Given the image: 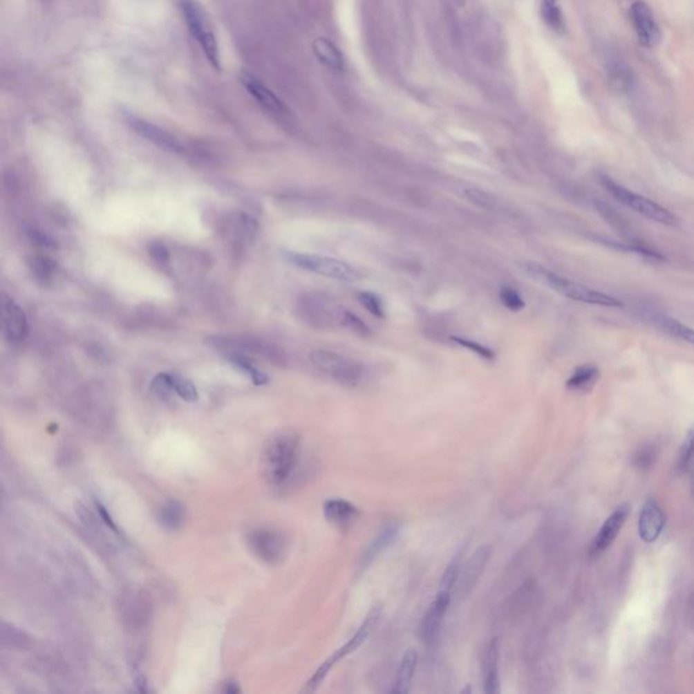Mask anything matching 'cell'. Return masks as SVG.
I'll return each mask as SVG.
<instances>
[{
	"label": "cell",
	"instance_id": "7",
	"mask_svg": "<svg viewBox=\"0 0 694 694\" xmlns=\"http://www.w3.org/2000/svg\"><path fill=\"white\" fill-rule=\"evenodd\" d=\"M380 619V608L379 606H373L372 610L368 613L365 621L362 623V625L358 628V630L354 633V636L351 639H348L346 643L339 648L328 659L326 660L313 674L311 677V679L307 682L306 688L303 689V692L306 693H311V692H315L317 689V686L321 684V681L326 678V675L328 674V671L339 662V660L346 658L347 655H350L351 653H354L355 650L359 648V646L368 639L371 630L376 626L377 621Z\"/></svg>",
	"mask_w": 694,
	"mask_h": 694
},
{
	"label": "cell",
	"instance_id": "40",
	"mask_svg": "<svg viewBox=\"0 0 694 694\" xmlns=\"http://www.w3.org/2000/svg\"><path fill=\"white\" fill-rule=\"evenodd\" d=\"M132 675H133V682L136 685V689L139 691L140 693H147L148 692L147 678H145V675L142 674V671L140 670L139 667H133L132 668Z\"/></svg>",
	"mask_w": 694,
	"mask_h": 694
},
{
	"label": "cell",
	"instance_id": "8",
	"mask_svg": "<svg viewBox=\"0 0 694 694\" xmlns=\"http://www.w3.org/2000/svg\"><path fill=\"white\" fill-rule=\"evenodd\" d=\"M248 547L252 554L269 564H276L286 551L285 536L270 527H259L251 530L247 538Z\"/></svg>",
	"mask_w": 694,
	"mask_h": 694
},
{
	"label": "cell",
	"instance_id": "12",
	"mask_svg": "<svg viewBox=\"0 0 694 694\" xmlns=\"http://www.w3.org/2000/svg\"><path fill=\"white\" fill-rule=\"evenodd\" d=\"M451 601V591L441 589L427 608L420 624V636L426 643L431 644L437 640Z\"/></svg>",
	"mask_w": 694,
	"mask_h": 694
},
{
	"label": "cell",
	"instance_id": "3",
	"mask_svg": "<svg viewBox=\"0 0 694 694\" xmlns=\"http://www.w3.org/2000/svg\"><path fill=\"white\" fill-rule=\"evenodd\" d=\"M179 8L190 35L203 49L209 64L216 71L221 70L220 48L203 6L197 0H179Z\"/></svg>",
	"mask_w": 694,
	"mask_h": 694
},
{
	"label": "cell",
	"instance_id": "18",
	"mask_svg": "<svg viewBox=\"0 0 694 694\" xmlns=\"http://www.w3.org/2000/svg\"><path fill=\"white\" fill-rule=\"evenodd\" d=\"M499 647L498 640L491 639L486 646L483 657V679L485 692L487 694H496L499 689Z\"/></svg>",
	"mask_w": 694,
	"mask_h": 694
},
{
	"label": "cell",
	"instance_id": "35",
	"mask_svg": "<svg viewBox=\"0 0 694 694\" xmlns=\"http://www.w3.org/2000/svg\"><path fill=\"white\" fill-rule=\"evenodd\" d=\"M451 341L454 344H457L458 346L464 347V348L475 353L476 355H479L480 358L487 359V361H492L495 358V353L485 345H480L479 342H475V341H471L467 338H460V337H451Z\"/></svg>",
	"mask_w": 694,
	"mask_h": 694
},
{
	"label": "cell",
	"instance_id": "13",
	"mask_svg": "<svg viewBox=\"0 0 694 694\" xmlns=\"http://www.w3.org/2000/svg\"><path fill=\"white\" fill-rule=\"evenodd\" d=\"M630 18L639 41L647 46H655L660 39V30L651 8L644 1L630 6Z\"/></svg>",
	"mask_w": 694,
	"mask_h": 694
},
{
	"label": "cell",
	"instance_id": "28",
	"mask_svg": "<svg viewBox=\"0 0 694 694\" xmlns=\"http://www.w3.org/2000/svg\"><path fill=\"white\" fill-rule=\"evenodd\" d=\"M660 328L667 332L668 335L674 337V338H678L681 341H685L686 344L692 345L694 346V330L691 328L689 326L686 324H682L681 321H678L677 319H673V317H667V316H662L659 320Z\"/></svg>",
	"mask_w": 694,
	"mask_h": 694
},
{
	"label": "cell",
	"instance_id": "29",
	"mask_svg": "<svg viewBox=\"0 0 694 694\" xmlns=\"http://www.w3.org/2000/svg\"><path fill=\"white\" fill-rule=\"evenodd\" d=\"M171 380H173L174 391L180 399H183L185 402H189V403H194L198 400L197 388L190 380H187L179 375H171Z\"/></svg>",
	"mask_w": 694,
	"mask_h": 694
},
{
	"label": "cell",
	"instance_id": "27",
	"mask_svg": "<svg viewBox=\"0 0 694 694\" xmlns=\"http://www.w3.org/2000/svg\"><path fill=\"white\" fill-rule=\"evenodd\" d=\"M399 525H389L386 526L384 530H382V533L377 536V538L375 541H372V544L369 545L368 551L365 552V563H371L373 559H376L377 556L382 554L384 550H386L388 545L392 544V541L396 538L397 533H399Z\"/></svg>",
	"mask_w": 694,
	"mask_h": 694
},
{
	"label": "cell",
	"instance_id": "19",
	"mask_svg": "<svg viewBox=\"0 0 694 694\" xmlns=\"http://www.w3.org/2000/svg\"><path fill=\"white\" fill-rule=\"evenodd\" d=\"M323 513L330 523L345 527L358 517V509L341 498H331L323 503Z\"/></svg>",
	"mask_w": 694,
	"mask_h": 694
},
{
	"label": "cell",
	"instance_id": "23",
	"mask_svg": "<svg viewBox=\"0 0 694 694\" xmlns=\"http://www.w3.org/2000/svg\"><path fill=\"white\" fill-rule=\"evenodd\" d=\"M313 52L319 62L332 70L344 68V57L338 48L327 38H317L313 42Z\"/></svg>",
	"mask_w": 694,
	"mask_h": 694
},
{
	"label": "cell",
	"instance_id": "4",
	"mask_svg": "<svg viewBox=\"0 0 694 694\" xmlns=\"http://www.w3.org/2000/svg\"><path fill=\"white\" fill-rule=\"evenodd\" d=\"M601 183L615 200H617L626 208L632 209V210L640 213L641 216H644L650 220H654L660 224H664V225H677L678 224V218L673 212H670L668 209L663 208L655 201H653L641 194L633 193L632 190L626 189L623 185L615 182L612 178L601 176Z\"/></svg>",
	"mask_w": 694,
	"mask_h": 694
},
{
	"label": "cell",
	"instance_id": "39",
	"mask_svg": "<svg viewBox=\"0 0 694 694\" xmlns=\"http://www.w3.org/2000/svg\"><path fill=\"white\" fill-rule=\"evenodd\" d=\"M95 509H97V513H98L100 518H101V520L104 522V525H106V526H107L111 532H114L115 534H120L121 532H120L118 526L115 525V522L113 520L111 516L109 514V512L106 510V507H104V505H102L101 502H97V500H95Z\"/></svg>",
	"mask_w": 694,
	"mask_h": 694
},
{
	"label": "cell",
	"instance_id": "5",
	"mask_svg": "<svg viewBox=\"0 0 694 694\" xmlns=\"http://www.w3.org/2000/svg\"><path fill=\"white\" fill-rule=\"evenodd\" d=\"M285 258L296 268L310 273H315L317 276L332 278L344 282H355L361 278L359 272L355 268H353L350 263L341 259L317 254L296 252V251H286Z\"/></svg>",
	"mask_w": 694,
	"mask_h": 694
},
{
	"label": "cell",
	"instance_id": "20",
	"mask_svg": "<svg viewBox=\"0 0 694 694\" xmlns=\"http://www.w3.org/2000/svg\"><path fill=\"white\" fill-rule=\"evenodd\" d=\"M605 68H606L608 76L610 79V83L613 84L615 88H617L619 91H623V93H626L632 88L633 75L630 72L629 66L625 63L621 57H617V56L606 57Z\"/></svg>",
	"mask_w": 694,
	"mask_h": 694
},
{
	"label": "cell",
	"instance_id": "17",
	"mask_svg": "<svg viewBox=\"0 0 694 694\" xmlns=\"http://www.w3.org/2000/svg\"><path fill=\"white\" fill-rule=\"evenodd\" d=\"M666 525V516L659 506V503L650 498L643 505L640 517H639V534L643 541L654 543L659 538Z\"/></svg>",
	"mask_w": 694,
	"mask_h": 694
},
{
	"label": "cell",
	"instance_id": "36",
	"mask_svg": "<svg viewBox=\"0 0 694 694\" xmlns=\"http://www.w3.org/2000/svg\"><path fill=\"white\" fill-rule=\"evenodd\" d=\"M153 392L162 399H170L175 393L171 380V373H160L152 382Z\"/></svg>",
	"mask_w": 694,
	"mask_h": 694
},
{
	"label": "cell",
	"instance_id": "38",
	"mask_svg": "<svg viewBox=\"0 0 694 694\" xmlns=\"http://www.w3.org/2000/svg\"><path fill=\"white\" fill-rule=\"evenodd\" d=\"M342 324H345L347 327H350L351 330L359 332V334H368L369 332V328L366 327V324L354 313L348 312V311H345L344 313V320H342Z\"/></svg>",
	"mask_w": 694,
	"mask_h": 694
},
{
	"label": "cell",
	"instance_id": "31",
	"mask_svg": "<svg viewBox=\"0 0 694 694\" xmlns=\"http://www.w3.org/2000/svg\"><path fill=\"white\" fill-rule=\"evenodd\" d=\"M694 460V427L688 433L682 447H681V451H679V454H678V462H677V468L679 472H685L689 469V467L692 465Z\"/></svg>",
	"mask_w": 694,
	"mask_h": 694
},
{
	"label": "cell",
	"instance_id": "21",
	"mask_svg": "<svg viewBox=\"0 0 694 694\" xmlns=\"http://www.w3.org/2000/svg\"><path fill=\"white\" fill-rule=\"evenodd\" d=\"M418 654L414 648H410L404 653L403 658L400 660L399 670H397V677L393 685L392 692L395 693H407L411 688L413 678L415 675L417 670Z\"/></svg>",
	"mask_w": 694,
	"mask_h": 694
},
{
	"label": "cell",
	"instance_id": "22",
	"mask_svg": "<svg viewBox=\"0 0 694 694\" xmlns=\"http://www.w3.org/2000/svg\"><path fill=\"white\" fill-rule=\"evenodd\" d=\"M601 372L592 364H585L578 366L570 379L565 382L567 388L574 392H589L599 380Z\"/></svg>",
	"mask_w": 694,
	"mask_h": 694
},
{
	"label": "cell",
	"instance_id": "10",
	"mask_svg": "<svg viewBox=\"0 0 694 694\" xmlns=\"http://www.w3.org/2000/svg\"><path fill=\"white\" fill-rule=\"evenodd\" d=\"M125 121L135 133H138L142 139L148 140L149 142L155 144L160 149L171 153H179L183 151L180 141L176 139L173 133L158 126L156 124L140 118L132 113H125Z\"/></svg>",
	"mask_w": 694,
	"mask_h": 694
},
{
	"label": "cell",
	"instance_id": "26",
	"mask_svg": "<svg viewBox=\"0 0 694 694\" xmlns=\"http://www.w3.org/2000/svg\"><path fill=\"white\" fill-rule=\"evenodd\" d=\"M228 359L231 361V364L235 368H238L239 371L245 373L255 385H266L269 382L268 375L265 372H262L261 369H258L255 366V364H252L251 359L242 353H229Z\"/></svg>",
	"mask_w": 694,
	"mask_h": 694
},
{
	"label": "cell",
	"instance_id": "6",
	"mask_svg": "<svg viewBox=\"0 0 694 694\" xmlns=\"http://www.w3.org/2000/svg\"><path fill=\"white\" fill-rule=\"evenodd\" d=\"M315 368L342 385L355 386L364 376V366L344 354L330 350H315L310 355Z\"/></svg>",
	"mask_w": 694,
	"mask_h": 694
},
{
	"label": "cell",
	"instance_id": "15",
	"mask_svg": "<svg viewBox=\"0 0 694 694\" xmlns=\"http://www.w3.org/2000/svg\"><path fill=\"white\" fill-rule=\"evenodd\" d=\"M300 312L303 313V317L313 326L324 327V326H332L335 320H341L342 323L345 311H338L331 301H327L323 297L308 296L301 300Z\"/></svg>",
	"mask_w": 694,
	"mask_h": 694
},
{
	"label": "cell",
	"instance_id": "2",
	"mask_svg": "<svg viewBox=\"0 0 694 694\" xmlns=\"http://www.w3.org/2000/svg\"><path fill=\"white\" fill-rule=\"evenodd\" d=\"M526 272L533 279L551 288L552 290H555L559 294H561L567 299L581 301L585 304H591V306L608 307V308H623L624 307V303L621 300H619L610 294L594 290V289H591L589 286H585L582 283H578V282L561 277L554 272L543 268L541 265L527 263Z\"/></svg>",
	"mask_w": 694,
	"mask_h": 694
},
{
	"label": "cell",
	"instance_id": "37",
	"mask_svg": "<svg viewBox=\"0 0 694 694\" xmlns=\"http://www.w3.org/2000/svg\"><path fill=\"white\" fill-rule=\"evenodd\" d=\"M460 570H461V557H460V555L454 556L453 560L449 563V565H448L444 576H442V581H441V589L442 590L451 591L454 589L457 578H458V574H460Z\"/></svg>",
	"mask_w": 694,
	"mask_h": 694
},
{
	"label": "cell",
	"instance_id": "25",
	"mask_svg": "<svg viewBox=\"0 0 694 694\" xmlns=\"http://www.w3.org/2000/svg\"><path fill=\"white\" fill-rule=\"evenodd\" d=\"M29 268L32 270V274L35 276V281L39 282L41 285H50L55 282L59 273L57 263L45 256V255H35L30 259Z\"/></svg>",
	"mask_w": 694,
	"mask_h": 694
},
{
	"label": "cell",
	"instance_id": "34",
	"mask_svg": "<svg viewBox=\"0 0 694 694\" xmlns=\"http://www.w3.org/2000/svg\"><path fill=\"white\" fill-rule=\"evenodd\" d=\"M541 14L544 21L555 30H561L564 26L563 15L556 3H544L541 6Z\"/></svg>",
	"mask_w": 694,
	"mask_h": 694
},
{
	"label": "cell",
	"instance_id": "11",
	"mask_svg": "<svg viewBox=\"0 0 694 694\" xmlns=\"http://www.w3.org/2000/svg\"><path fill=\"white\" fill-rule=\"evenodd\" d=\"M489 557H491V547L482 545L464 563V565H461L454 586L456 597H458V599L468 597L469 592L473 590V588L476 586V583L479 582L486 570Z\"/></svg>",
	"mask_w": 694,
	"mask_h": 694
},
{
	"label": "cell",
	"instance_id": "41",
	"mask_svg": "<svg viewBox=\"0 0 694 694\" xmlns=\"http://www.w3.org/2000/svg\"><path fill=\"white\" fill-rule=\"evenodd\" d=\"M653 451L650 449H644V451H640V454L637 456V465H641V467H650L653 464Z\"/></svg>",
	"mask_w": 694,
	"mask_h": 694
},
{
	"label": "cell",
	"instance_id": "43",
	"mask_svg": "<svg viewBox=\"0 0 694 694\" xmlns=\"http://www.w3.org/2000/svg\"><path fill=\"white\" fill-rule=\"evenodd\" d=\"M544 3H556V0H543Z\"/></svg>",
	"mask_w": 694,
	"mask_h": 694
},
{
	"label": "cell",
	"instance_id": "9",
	"mask_svg": "<svg viewBox=\"0 0 694 694\" xmlns=\"http://www.w3.org/2000/svg\"><path fill=\"white\" fill-rule=\"evenodd\" d=\"M1 328L8 342L21 344L29 334L28 316L8 294H1Z\"/></svg>",
	"mask_w": 694,
	"mask_h": 694
},
{
	"label": "cell",
	"instance_id": "30",
	"mask_svg": "<svg viewBox=\"0 0 694 694\" xmlns=\"http://www.w3.org/2000/svg\"><path fill=\"white\" fill-rule=\"evenodd\" d=\"M500 303L512 312H520L525 308V301L517 289L509 285H503L499 292Z\"/></svg>",
	"mask_w": 694,
	"mask_h": 694
},
{
	"label": "cell",
	"instance_id": "42",
	"mask_svg": "<svg viewBox=\"0 0 694 694\" xmlns=\"http://www.w3.org/2000/svg\"><path fill=\"white\" fill-rule=\"evenodd\" d=\"M224 692H225V693H238V692H241V688L236 685V682L229 681V682H227V684H225V689H224Z\"/></svg>",
	"mask_w": 694,
	"mask_h": 694
},
{
	"label": "cell",
	"instance_id": "33",
	"mask_svg": "<svg viewBox=\"0 0 694 694\" xmlns=\"http://www.w3.org/2000/svg\"><path fill=\"white\" fill-rule=\"evenodd\" d=\"M149 255H151L152 261L162 270L170 269V266H171V256H170L169 248L165 244L159 243V242H153V243L149 244Z\"/></svg>",
	"mask_w": 694,
	"mask_h": 694
},
{
	"label": "cell",
	"instance_id": "1",
	"mask_svg": "<svg viewBox=\"0 0 694 694\" xmlns=\"http://www.w3.org/2000/svg\"><path fill=\"white\" fill-rule=\"evenodd\" d=\"M301 440L299 433L285 429L274 433L262 453V472L273 487L285 485L297 467Z\"/></svg>",
	"mask_w": 694,
	"mask_h": 694
},
{
	"label": "cell",
	"instance_id": "32",
	"mask_svg": "<svg viewBox=\"0 0 694 694\" xmlns=\"http://www.w3.org/2000/svg\"><path fill=\"white\" fill-rule=\"evenodd\" d=\"M358 301L364 306V308L373 316L382 319L385 316L382 299L372 292H359Z\"/></svg>",
	"mask_w": 694,
	"mask_h": 694
},
{
	"label": "cell",
	"instance_id": "14",
	"mask_svg": "<svg viewBox=\"0 0 694 694\" xmlns=\"http://www.w3.org/2000/svg\"><path fill=\"white\" fill-rule=\"evenodd\" d=\"M629 513H630V506L621 505L610 514V517L608 520L603 522L602 527L599 529V533L595 536V538L591 543V556L601 555L613 544V541L619 536L620 530L623 529L625 520L629 517Z\"/></svg>",
	"mask_w": 694,
	"mask_h": 694
},
{
	"label": "cell",
	"instance_id": "24",
	"mask_svg": "<svg viewBox=\"0 0 694 694\" xmlns=\"http://www.w3.org/2000/svg\"><path fill=\"white\" fill-rule=\"evenodd\" d=\"M185 518H186V509L176 499L167 500L158 510V522L167 530L179 529L183 525Z\"/></svg>",
	"mask_w": 694,
	"mask_h": 694
},
{
	"label": "cell",
	"instance_id": "16",
	"mask_svg": "<svg viewBox=\"0 0 694 694\" xmlns=\"http://www.w3.org/2000/svg\"><path fill=\"white\" fill-rule=\"evenodd\" d=\"M241 82L245 88V91L265 110H268L276 115H283L286 113V107H285V104H282V101L270 88H268L258 77H255V75H252L248 71H242Z\"/></svg>",
	"mask_w": 694,
	"mask_h": 694
}]
</instances>
